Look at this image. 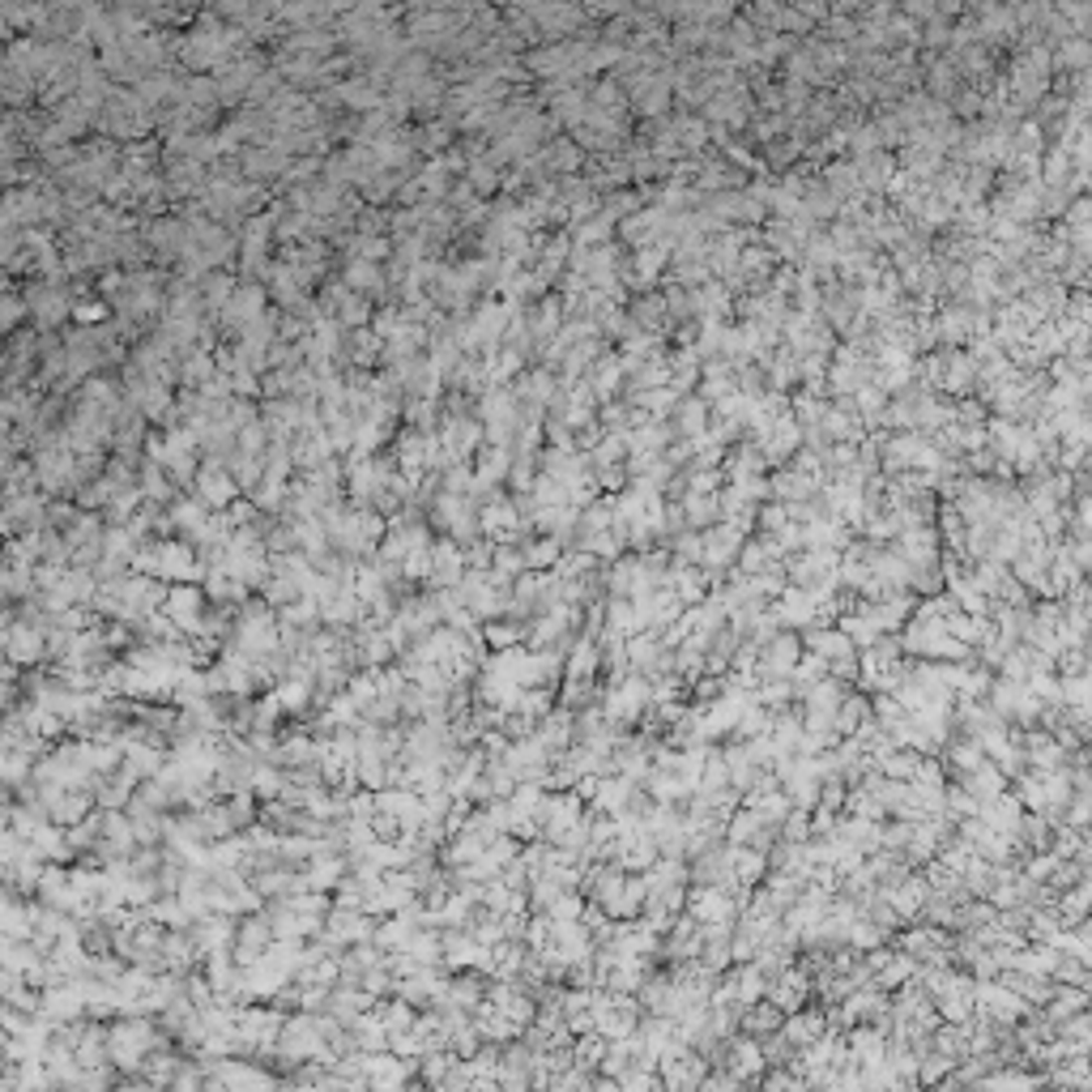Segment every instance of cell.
Instances as JSON below:
<instances>
[{"label":"cell","instance_id":"obj_1","mask_svg":"<svg viewBox=\"0 0 1092 1092\" xmlns=\"http://www.w3.org/2000/svg\"><path fill=\"white\" fill-rule=\"evenodd\" d=\"M133 564L141 572H154V577H171V581H192L196 577V560L188 547H171V542H158V547H146L141 555H133Z\"/></svg>","mask_w":1092,"mask_h":1092},{"label":"cell","instance_id":"obj_2","mask_svg":"<svg viewBox=\"0 0 1092 1092\" xmlns=\"http://www.w3.org/2000/svg\"><path fill=\"white\" fill-rule=\"evenodd\" d=\"M163 615L180 628L184 636H205V598H201V589H192V585H175L167 602H163Z\"/></svg>","mask_w":1092,"mask_h":1092},{"label":"cell","instance_id":"obj_3","mask_svg":"<svg viewBox=\"0 0 1092 1092\" xmlns=\"http://www.w3.org/2000/svg\"><path fill=\"white\" fill-rule=\"evenodd\" d=\"M154 1029L146 1025V1020H124V1025L112 1029V1059L120 1067H141L146 1063V1054L154 1050Z\"/></svg>","mask_w":1092,"mask_h":1092},{"label":"cell","instance_id":"obj_4","mask_svg":"<svg viewBox=\"0 0 1092 1092\" xmlns=\"http://www.w3.org/2000/svg\"><path fill=\"white\" fill-rule=\"evenodd\" d=\"M43 649H47V640H43V632H34V623H9V661L34 666V661L43 657Z\"/></svg>","mask_w":1092,"mask_h":1092},{"label":"cell","instance_id":"obj_5","mask_svg":"<svg viewBox=\"0 0 1092 1092\" xmlns=\"http://www.w3.org/2000/svg\"><path fill=\"white\" fill-rule=\"evenodd\" d=\"M461 572H465L461 547H453V542L432 547V577H427V581H436V585H461Z\"/></svg>","mask_w":1092,"mask_h":1092},{"label":"cell","instance_id":"obj_6","mask_svg":"<svg viewBox=\"0 0 1092 1092\" xmlns=\"http://www.w3.org/2000/svg\"><path fill=\"white\" fill-rule=\"evenodd\" d=\"M555 555H560L555 542H533V547H525V568H547Z\"/></svg>","mask_w":1092,"mask_h":1092},{"label":"cell","instance_id":"obj_7","mask_svg":"<svg viewBox=\"0 0 1092 1092\" xmlns=\"http://www.w3.org/2000/svg\"><path fill=\"white\" fill-rule=\"evenodd\" d=\"M516 636H521V628H516V623H512V628H508V623H499V628H491V640L499 644V649H508V644H512Z\"/></svg>","mask_w":1092,"mask_h":1092}]
</instances>
